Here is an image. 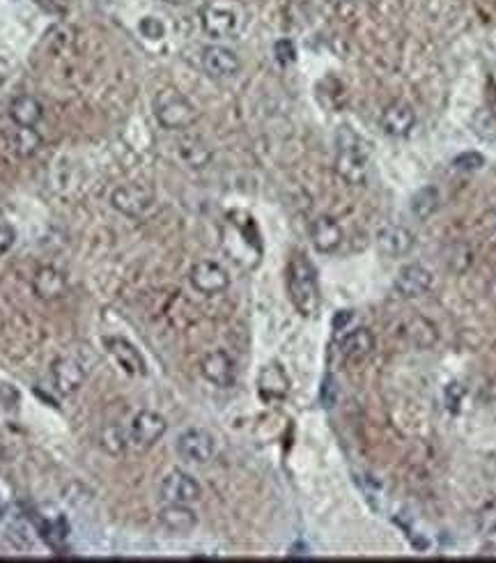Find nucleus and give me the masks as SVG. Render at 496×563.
I'll use <instances>...</instances> for the list:
<instances>
[{
    "label": "nucleus",
    "instance_id": "f257e3e1",
    "mask_svg": "<svg viewBox=\"0 0 496 563\" xmlns=\"http://www.w3.org/2000/svg\"><path fill=\"white\" fill-rule=\"evenodd\" d=\"M287 294L303 318L317 315L322 304L317 269L303 253H294L287 265Z\"/></svg>",
    "mask_w": 496,
    "mask_h": 563
},
{
    "label": "nucleus",
    "instance_id": "f03ea898",
    "mask_svg": "<svg viewBox=\"0 0 496 563\" xmlns=\"http://www.w3.org/2000/svg\"><path fill=\"white\" fill-rule=\"evenodd\" d=\"M336 173L348 184L361 187L368 180L370 152L368 143L354 129L340 127L336 133Z\"/></svg>",
    "mask_w": 496,
    "mask_h": 563
},
{
    "label": "nucleus",
    "instance_id": "7ed1b4c3",
    "mask_svg": "<svg viewBox=\"0 0 496 563\" xmlns=\"http://www.w3.org/2000/svg\"><path fill=\"white\" fill-rule=\"evenodd\" d=\"M152 113H155L161 127L168 129V132H184L198 120L196 106L175 88H165L156 92L155 101H152Z\"/></svg>",
    "mask_w": 496,
    "mask_h": 563
},
{
    "label": "nucleus",
    "instance_id": "20e7f679",
    "mask_svg": "<svg viewBox=\"0 0 496 563\" xmlns=\"http://www.w3.org/2000/svg\"><path fill=\"white\" fill-rule=\"evenodd\" d=\"M200 23H203V30L210 37H232L242 28L244 12L232 0H212L200 12Z\"/></svg>",
    "mask_w": 496,
    "mask_h": 563
},
{
    "label": "nucleus",
    "instance_id": "39448f33",
    "mask_svg": "<svg viewBox=\"0 0 496 563\" xmlns=\"http://www.w3.org/2000/svg\"><path fill=\"white\" fill-rule=\"evenodd\" d=\"M155 191L145 184H120V187L110 194V205L116 207L120 214L132 216V219H138V216H145L152 207H155Z\"/></svg>",
    "mask_w": 496,
    "mask_h": 563
},
{
    "label": "nucleus",
    "instance_id": "423d86ee",
    "mask_svg": "<svg viewBox=\"0 0 496 563\" xmlns=\"http://www.w3.org/2000/svg\"><path fill=\"white\" fill-rule=\"evenodd\" d=\"M165 423L164 416L159 412H152V409H143L133 416L132 425H129V444L138 451H145V448L155 446L161 437L165 435Z\"/></svg>",
    "mask_w": 496,
    "mask_h": 563
},
{
    "label": "nucleus",
    "instance_id": "0eeeda50",
    "mask_svg": "<svg viewBox=\"0 0 496 563\" xmlns=\"http://www.w3.org/2000/svg\"><path fill=\"white\" fill-rule=\"evenodd\" d=\"M188 281H191L193 290H198L200 294H207V297L226 293L230 286L228 271L214 260H198L188 271Z\"/></svg>",
    "mask_w": 496,
    "mask_h": 563
},
{
    "label": "nucleus",
    "instance_id": "6e6552de",
    "mask_svg": "<svg viewBox=\"0 0 496 563\" xmlns=\"http://www.w3.org/2000/svg\"><path fill=\"white\" fill-rule=\"evenodd\" d=\"M203 495V487L191 474L182 470H172L161 480V499L165 503H188L198 502Z\"/></svg>",
    "mask_w": 496,
    "mask_h": 563
},
{
    "label": "nucleus",
    "instance_id": "1a4fd4ad",
    "mask_svg": "<svg viewBox=\"0 0 496 563\" xmlns=\"http://www.w3.org/2000/svg\"><path fill=\"white\" fill-rule=\"evenodd\" d=\"M177 453L180 458L187 460L193 464H204L214 458L216 453V442L214 437L207 430H200V428H193V430L182 432L177 437Z\"/></svg>",
    "mask_w": 496,
    "mask_h": 563
},
{
    "label": "nucleus",
    "instance_id": "9d476101",
    "mask_svg": "<svg viewBox=\"0 0 496 563\" xmlns=\"http://www.w3.org/2000/svg\"><path fill=\"white\" fill-rule=\"evenodd\" d=\"M200 370H203L204 380L220 389L232 387L237 380V366L230 359V354L223 352V350L204 354L203 361H200Z\"/></svg>",
    "mask_w": 496,
    "mask_h": 563
},
{
    "label": "nucleus",
    "instance_id": "9b49d317",
    "mask_svg": "<svg viewBox=\"0 0 496 563\" xmlns=\"http://www.w3.org/2000/svg\"><path fill=\"white\" fill-rule=\"evenodd\" d=\"M290 393V377L281 364H267L260 368L258 375V396L265 403H281Z\"/></svg>",
    "mask_w": 496,
    "mask_h": 563
},
{
    "label": "nucleus",
    "instance_id": "f8f14e48",
    "mask_svg": "<svg viewBox=\"0 0 496 563\" xmlns=\"http://www.w3.org/2000/svg\"><path fill=\"white\" fill-rule=\"evenodd\" d=\"M380 127L386 136L393 139H404L416 127V111L404 101H393L381 111Z\"/></svg>",
    "mask_w": 496,
    "mask_h": 563
},
{
    "label": "nucleus",
    "instance_id": "ddd939ff",
    "mask_svg": "<svg viewBox=\"0 0 496 563\" xmlns=\"http://www.w3.org/2000/svg\"><path fill=\"white\" fill-rule=\"evenodd\" d=\"M33 293L44 302H58L69 293V278L58 267H39L33 277Z\"/></svg>",
    "mask_w": 496,
    "mask_h": 563
},
{
    "label": "nucleus",
    "instance_id": "4468645a",
    "mask_svg": "<svg viewBox=\"0 0 496 563\" xmlns=\"http://www.w3.org/2000/svg\"><path fill=\"white\" fill-rule=\"evenodd\" d=\"M239 56L228 46H207L203 51V69L212 78H232L239 72Z\"/></svg>",
    "mask_w": 496,
    "mask_h": 563
},
{
    "label": "nucleus",
    "instance_id": "2eb2a0df",
    "mask_svg": "<svg viewBox=\"0 0 496 563\" xmlns=\"http://www.w3.org/2000/svg\"><path fill=\"white\" fill-rule=\"evenodd\" d=\"M51 380H53L55 391L62 393V396H69V393L78 391L85 382V368L78 364L72 357H60L55 359L51 366Z\"/></svg>",
    "mask_w": 496,
    "mask_h": 563
},
{
    "label": "nucleus",
    "instance_id": "dca6fc26",
    "mask_svg": "<svg viewBox=\"0 0 496 563\" xmlns=\"http://www.w3.org/2000/svg\"><path fill=\"white\" fill-rule=\"evenodd\" d=\"M432 287V271L428 267L412 262V265L403 267L396 277V290L397 294H403L404 299H416L425 294Z\"/></svg>",
    "mask_w": 496,
    "mask_h": 563
},
{
    "label": "nucleus",
    "instance_id": "f3484780",
    "mask_svg": "<svg viewBox=\"0 0 496 563\" xmlns=\"http://www.w3.org/2000/svg\"><path fill=\"white\" fill-rule=\"evenodd\" d=\"M104 345H106V350H108L110 357L117 361V366H120L124 373H129V375H145V373H148L143 354L138 352L129 341L110 336V338H104Z\"/></svg>",
    "mask_w": 496,
    "mask_h": 563
},
{
    "label": "nucleus",
    "instance_id": "a211bd4d",
    "mask_svg": "<svg viewBox=\"0 0 496 563\" xmlns=\"http://www.w3.org/2000/svg\"><path fill=\"white\" fill-rule=\"evenodd\" d=\"M413 244H416V237L404 226H384L377 235V246L388 258H403L413 249Z\"/></svg>",
    "mask_w": 496,
    "mask_h": 563
},
{
    "label": "nucleus",
    "instance_id": "6ab92c4d",
    "mask_svg": "<svg viewBox=\"0 0 496 563\" xmlns=\"http://www.w3.org/2000/svg\"><path fill=\"white\" fill-rule=\"evenodd\" d=\"M310 239H313V246L320 253H333V251L340 249L342 244L340 223L333 216H317L313 226H310Z\"/></svg>",
    "mask_w": 496,
    "mask_h": 563
},
{
    "label": "nucleus",
    "instance_id": "aec40b11",
    "mask_svg": "<svg viewBox=\"0 0 496 563\" xmlns=\"http://www.w3.org/2000/svg\"><path fill=\"white\" fill-rule=\"evenodd\" d=\"M177 157L182 159L184 166L193 168V171H203L214 159L210 145L198 136H184V139L177 141Z\"/></svg>",
    "mask_w": 496,
    "mask_h": 563
},
{
    "label": "nucleus",
    "instance_id": "412c9836",
    "mask_svg": "<svg viewBox=\"0 0 496 563\" xmlns=\"http://www.w3.org/2000/svg\"><path fill=\"white\" fill-rule=\"evenodd\" d=\"M44 117V104L33 94H19L10 101V120L17 127H37Z\"/></svg>",
    "mask_w": 496,
    "mask_h": 563
},
{
    "label": "nucleus",
    "instance_id": "4be33fe9",
    "mask_svg": "<svg viewBox=\"0 0 496 563\" xmlns=\"http://www.w3.org/2000/svg\"><path fill=\"white\" fill-rule=\"evenodd\" d=\"M159 522L164 525V529L184 535L196 529L198 515L193 513L188 503H165V508H161Z\"/></svg>",
    "mask_w": 496,
    "mask_h": 563
},
{
    "label": "nucleus",
    "instance_id": "5701e85b",
    "mask_svg": "<svg viewBox=\"0 0 496 563\" xmlns=\"http://www.w3.org/2000/svg\"><path fill=\"white\" fill-rule=\"evenodd\" d=\"M340 352L352 364L368 359L370 354L375 352V336L365 326H358V329H354V332H349L348 336L342 338Z\"/></svg>",
    "mask_w": 496,
    "mask_h": 563
},
{
    "label": "nucleus",
    "instance_id": "b1692460",
    "mask_svg": "<svg viewBox=\"0 0 496 563\" xmlns=\"http://www.w3.org/2000/svg\"><path fill=\"white\" fill-rule=\"evenodd\" d=\"M39 148H42V136L35 127H17L10 133V149L17 157H28L37 155Z\"/></svg>",
    "mask_w": 496,
    "mask_h": 563
},
{
    "label": "nucleus",
    "instance_id": "393cba45",
    "mask_svg": "<svg viewBox=\"0 0 496 563\" xmlns=\"http://www.w3.org/2000/svg\"><path fill=\"white\" fill-rule=\"evenodd\" d=\"M439 191L435 187H425L420 189L419 194L412 198V214L420 221H428L436 210H439Z\"/></svg>",
    "mask_w": 496,
    "mask_h": 563
},
{
    "label": "nucleus",
    "instance_id": "a878e982",
    "mask_svg": "<svg viewBox=\"0 0 496 563\" xmlns=\"http://www.w3.org/2000/svg\"><path fill=\"white\" fill-rule=\"evenodd\" d=\"M129 446V432H124L122 428L113 425L108 430L104 432V448L113 455H120L122 451H127Z\"/></svg>",
    "mask_w": 496,
    "mask_h": 563
},
{
    "label": "nucleus",
    "instance_id": "bb28decb",
    "mask_svg": "<svg viewBox=\"0 0 496 563\" xmlns=\"http://www.w3.org/2000/svg\"><path fill=\"white\" fill-rule=\"evenodd\" d=\"M476 527H478L480 534H496V499H490L485 506L480 508L478 515H476Z\"/></svg>",
    "mask_w": 496,
    "mask_h": 563
},
{
    "label": "nucleus",
    "instance_id": "cd10ccee",
    "mask_svg": "<svg viewBox=\"0 0 496 563\" xmlns=\"http://www.w3.org/2000/svg\"><path fill=\"white\" fill-rule=\"evenodd\" d=\"M138 30H140V35H143L145 39H149V42H159L165 35L164 23L155 17H145L143 21L138 23Z\"/></svg>",
    "mask_w": 496,
    "mask_h": 563
},
{
    "label": "nucleus",
    "instance_id": "c85d7f7f",
    "mask_svg": "<svg viewBox=\"0 0 496 563\" xmlns=\"http://www.w3.org/2000/svg\"><path fill=\"white\" fill-rule=\"evenodd\" d=\"M274 56L281 65H290V62L297 60V46L290 39H278L274 44Z\"/></svg>",
    "mask_w": 496,
    "mask_h": 563
},
{
    "label": "nucleus",
    "instance_id": "c756f323",
    "mask_svg": "<svg viewBox=\"0 0 496 563\" xmlns=\"http://www.w3.org/2000/svg\"><path fill=\"white\" fill-rule=\"evenodd\" d=\"M483 164H485V159L478 152H464V155H460L455 159V166L460 171H478V168H483Z\"/></svg>",
    "mask_w": 496,
    "mask_h": 563
},
{
    "label": "nucleus",
    "instance_id": "7c9ffc66",
    "mask_svg": "<svg viewBox=\"0 0 496 563\" xmlns=\"http://www.w3.org/2000/svg\"><path fill=\"white\" fill-rule=\"evenodd\" d=\"M14 239H17L14 228L10 223H0V255H5L14 246Z\"/></svg>",
    "mask_w": 496,
    "mask_h": 563
},
{
    "label": "nucleus",
    "instance_id": "2f4dec72",
    "mask_svg": "<svg viewBox=\"0 0 496 563\" xmlns=\"http://www.w3.org/2000/svg\"><path fill=\"white\" fill-rule=\"evenodd\" d=\"M462 398H464V389L460 387V384H455V382H452V384H448L446 403H448V407L452 409V412H458L460 405H462Z\"/></svg>",
    "mask_w": 496,
    "mask_h": 563
},
{
    "label": "nucleus",
    "instance_id": "473e14b6",
    "mask_svg": "<svg viewBox=\"0 0 496 563\" xmlns=\"http://www.w3.org/2000/svg\"><path fill=\"white\" fill-rule=\"evenodd\" d=\"M352 310H338L336 318H333V332H342L352 322Z\"/></svg>",
    "mask_w": 496,
    "mask_h": 563
},
{
    "label": "nucleus",
    "instance_id": "72a5a7b5",
    "mask_svg": "<svg viewBox=\"0 0 496 563\" xmlns=\"http://www.w3.org/2000/svg\"><path fill=\"white\" fill-rule=\"evenodd\" d=\"M39 3H44V0H39ZM53 3H60V5H65V0H49V3H46V7H49V10H55Z\"/></svg>",
    "mask_w": 496,
    "mask_h": 563
},
{
    "label": "nucleus",
    "instance_id": "f704fd0d",
    "mask_svg": "<svg viewBox=\"0 0 496 563\" xmlns=\"http://www.w3.org/2000/svg\"><path fill=\"white\" fill-rule=\"evenodd\" d=\"M164 3H168V5H184L188 0H164Z\"/></svg>",
    "mask_w": 496,
    "mask_h": 563
},
{
    "label": "nucleus",
    "instance_id": "c9c22d12",
    "mask_svg": "<svg viewBox=\"0 0 496 563\" xmlns=\"http://www.w3.org/2000/svg\"><path fill=\"white\" fill-rule=\"evenodd\" d=\"M326 3H331V5H342V3H348V0H326Z\"/></svg>",
    "mask_w": 496,
    "mask_h": 563
},
{
    "label": "nucleus",
    "instance_id": "e433bc0d",
    "mask_svg": "<svg viewBox=\"0 0 496 563\" xmlns=\"http://www.w3.org/2000/svg\"><path fill=\"white\" fill-rule=\"evenodd\" d=\"M3 515H5V503L0 502V519H3Z\"/></svg>",
    "mask_w": 496,
    "mask_h": 563
},
{
    "label": "nucleus",
    "instance_id": "4c0bfd02",
    "mask_svg": "<svg viewBox=\"0 0 496 563\" xmlns=\"http://www.w3.org/2000/svg\"><path fill=\"white\" fill-rule=\"evenodd\" d=\"M494 228H496V214H494Z\"/></svg>",
    "mask_w": 496,
    "mask_h": 563
}]
</instances>
